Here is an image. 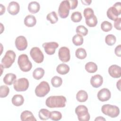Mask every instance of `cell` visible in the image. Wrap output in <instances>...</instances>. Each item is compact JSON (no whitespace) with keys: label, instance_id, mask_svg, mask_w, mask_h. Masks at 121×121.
Instances as JSON below:
<instances>
[{"label":"cell","instance_id":"obj_1","mask_svg":"<svg viewBox=\"0 0 121 121\" xmlns=\"http://www.w3.org/2000/svg\"><path fill=\"white\" fill-rule=\"evenodd\" d=\"M67 99L62 95L51 96L48 97L45 101L47 107L52 108H62L66 106Z\"/></svg>","mask_w":121,"mask_h":121},{"label":"cell","instance_id":"obj_2","mask_svg":"<svg viewBox=\"0 0 121 121\" xmlns=\"http://www.w3.org/2000/svg\"><path fill=\"white\" fill-rule=\"evenodd\" d=\"M17 63L20 69L23 72L30 71L32 67L31 62L29 60L28 56L25 54H22L19 56Z\"/></svg>","mask_w":121,"mask_h":121},{"label":"cell","instance_id":"obj_3","mask_svg":"<svg viewBox=\"0 0 121 121\" xmlns=\"http://www.w3.org/2000/svg\"><path fill=\"white\" fill-rule=\"evenodd\" d=\"M101 111L104 115L111 118H115L120 113V109L118 106L109 104L103 105L101 108Z\"/></svg>","mask_w":121,"mask_h":121},{"label":"cell","instance_id":"obj_4","mask_svg":"<svg viewBox=\"0 0 121 121\" xmlns=\"http://www.w3.org/2000/svg\"><path fill=\"white\" fill-rule=\"evenodd\" d=\"M107 17L112 20H115L121 14V3L116 2L112 7L109 8L107 11Z\"/></svg>","mask_w":121,"mask_h":121},{"label":"cell","instance_id":"obj_5","mask_svg":"<svg viewBox=\"0 0 121 121\" xmlns=\"http://www.w3.org/2000/svg\"><path fill=\"white\" fill-rule=\"evenodd\" d=\"M16 56V53L12 50H8L6 52L1 60V64L4 68L8 69L11 67L15 61Z\"/></svg>","mask_w":121,"mask_h":121},{"label":"cell","instance_id":"obj_6","mask_svg":"<svg viewBox=\"0 0 121 121\" xmlns=\"http://www.w3.org/2000/svg\"><path fill=\"white\" fill-rule=\"evenodd\" d=\"M75 112L80 121H88L90 120V114L87 108L84 105H79L75 109Z\"/></svg>","mask_w":121,"mask_h":121},{"label":"cell","instance_id":"obj_7","mask_svg":"<svg viewBox=\"0 0 121 121\" xmlns=\"http://www.w3.org/2000/svg\"><path fill=\"white\" fill-rule=\"evenodd\" d=\"M50 91V87L48 83L43 81L36 87L35 92L38 97H42L45 96Z\"/></svg>","mask_w":121,"mask_h":121},{"label":"cell","instance_id":"obj_8","mask_svg":"<svg viewBox=\"0 0 121 121\" xmlns=\"http://www.w3.org/2000/svg\"><path fill=\"white\" fill-rule=\"evenodd\" d=\"M13 87L17 92L25 91L29 87V81L25 78H19L14 82Z\"/></svg>","mask_w":121,"mask_h":121},{"label":"cell","instance_id":"obj_9","mask_svg":"<svg viewBox=\"0 0 121 121\" xmlns=\"http://www.w3.org/2000/svg\"><path fill=\"white\" fill-rule=\"evenodd\" d=\"M70 9L69 3L68 0H63L60 3L58 9L59 16L62 18H66L69 14Z\"/></svg>","mask_w":121,"mask_h":121},{"label":"cell","instance_id":"obj_10","mask_svg":"<svg viewBox=\"0 0 121 121\" xmlns=\"http://www.w3.org/2000/svg\"><path fill=\"white\" fill-rule=\"evenodd\" d=\"M30 55L32 59L36 63H42L44 59V55L39 47H34L30 51Z\"/></svg>","mask_w":121,"mask_h":121},{"label":"cell","instance_id":"obj_11","mask_svg":"<svg viewBox=\"0 0 121 121\" xmlns=\"http://www.w3.org/2000/svg\"><path fill=\"white\" fill-rule=\"evenodd\" d=\"M58 56L59 59L63 62H68L70 58L69 49L67 47H61L59 50Z\"/></svg>","mask_w":121,"mask_h":121},{"label":"cell","instance_id":"obj_12","mask_svg":"<svg viewBox=\"0 0 121 121\" xmlns=\"http://www.w3.org/2000/svg\"><path fill=\"white\" fill-rule=\"evenodd\" d=\"M42 45L45 52L48 55L53 54L55 52L56 49L59 47V44L54 42L44 43Z\"/></svg>","mask_w":121,"mask_h":121},{"label":"cell","instance_id":"obj_13","mask_svg":"<svg viewBox=\"0 0 121 121\" xmlns=\"http://www.w3.org/2000/svg\"><path fill=\"white\" fill-rule=\"evenodd\" d=\"M15 46L19 51H24L27 47V42L26 37L20 35L17 36L15 40Z\"/></svg>","mask_w":121,"mask_h":121},{"label":"cell","instance_id":"obj_14","mask_svg":"<svg viewBox=\"0 0 121 121\" xmlns=\"http://www.w3.org/2000/svg\"><path fill=\"white\" fill-rule=\"evenodd\" d=\"M97 96L98 100L101 102L107 101L110 99L111 93L108 89L104 88L99 91Z\"/></svg>","mask_w":121,"mask_h":121},{"label":"cell","instance_id":"obj_15","mask_svg":"<svg viewBox=\"0 0 121 121\" xmlns=\"http://www.w3.org/2000/svg\"><path fill=\"white\" fill-rule=\"evenodd\" d=\"M109 75L113 78H119L121 76V67L117 65H112L108 69Z\"/></svg>","mask_w":121,"mask_h":121},{"label":"cell","instance_id":"obj_16","mask_svg":"<svg viewBox=\"0 0 121 121\" xmlns=\"http://www.w3.org/2000/svg\"><path fill=\"white\" fill-rule=\"evenodd\" d=\"M103 83V78L99 74L92 76L90 79V84L95 88H98L101 86Z\"/></svg>","mask_w":121,"mask_h":121},{"label":"cell","instance_id":"obj_17","mask_svg":"<svg viewBox=\"0 0 121 121\" xmlns=\"http://www.w3.org/2000/svg\"><path fill=\"white\" fill-rule=\"evenodd\" d=\"M19 9L20 6L19 4L14 1L9 2L7 8L8 12L12 15H15L18 14L19 11Z\"/></svg>","mask_w":121,"mask_h":121},{"label":"cell","instance_id":"obj_18","mask_svg":"<svg viewBox=\"0 0 121 121\" xmlns=\"http://www.w3.org/2000/svg\"><path fill=\"white\" fill-rule=\"evenodd\" d=\"M20 119L22 121H36L33 113L27 110L23 111L20 115Z\"/></svg>","mask_w":121,"mask_h":121},{"label":"cell","instance_id":"obj_19","mask_svg":"<svg viewBox=\"0 0 121 121\" xmlns=\"http://www.w3.org/2000/svg\"><path fill=\"white\" fill-rule=\"evenodd\" d=\"M24 24L27 27H33L35 25L36 23V19L35 17L31 15L26 16L24 19Z\"/></svg>","mask_w":121,"mask_h":121},{"label":"cell","instance_id":"obj_20","mask_svg":"<svg viewBox=\"0 0 121 121\" xmlns=\"http://www.w3.org/2000/svg\"><path fill=\"white\" fill-rule=\"evenodd\" d=\"M17 77L15 74L11 73L6 74L3 78L4 83L7 85H11L16 80Z\"/></svg>","mask_w":121,"mask_h":121},{"label":"cell","instance_id":"obj_21","mask_svg":"<svg viewBox=\"0 0 121 121\" xmlns=\"http://www.w3.org/2000/svg\"><path fill=\"white\" fill-rule=\"evenodd\" d=\"M40 9V6L38 2L36 1H32L28 4V9L29 11L32 13L35 14L37 13Z\"/></svg>","mask_w":121,"mask_h":121},{"label":"cell","instance_id":"obj_22","mask_svg":"<svg viewBox=\"0 0 121 121\" xmlns=\"http://www.w3.org/2000/svg\"><path fill=\"white\" fill-rule=\"evenodd\" d=\"M12 103L16 106H20L22 105L24 102L23 96L21 95H15L12 98Z\"/></svg>","mask_w":121,"mask_h":121},{"label":"cell","instance_id":"obj_23","mask_svg":"<svg viewBox=\"0 0 121 121\" xmlns=\"http://www.w3.org/2000/svg\"><path fill=\"white\" fill-rule=\"evenodd\" d=\"M88 98V95L86 91L83 90H79L76 95V99L78 101L82 103L86 102Z\"/></svg>","mask_w":121,"mask_h":121},{"label":"cell","instance_id":"obj_24","mask_svg":"<svg viewBox=\"0 0 121 121\" xmlns=\"http://www.w3.org/2000/svg\"><path fill=\"white\" fill-rule=\"evenodd\" d=\"M57 72L61 75H65L67 74L69 71V66L64 63L59 64L56 68Z\"/></svg>","mask_w":121,"mask_h":121},{"label":"cell","instance_id":"obj_25","mask_svg":"<svg viewBox=\"0 0 121 121\" xmlns=\"http://www.w3.org/2000/svg\"><path fill=\"white\" fill-rule=\"evenodd\" d=\"M44 74V70L42 68H37L33 72V78L39 80L42 78Z\"/></svg>","mask_w":121,"mask_h":121},{"label":"cell","instance_id":"obj_26","mask_svg":"<svg viewBox=\"0 0 121 121\" xmlns=\"http://www.w3.org/2000/svg\"><path fill=\"white\" fill-rule=\"evenodd\" d=\"M85 69L88 73H93L97 71V66L93 62H88L85 65Z\"/></svg>","mask_w":121,"mask_h":121},{"label":"cell","instance_id":"obj_27","mask_svg":"<svg viewBox=\"0 0 121 121\" xmlns=\"http://www.w3.org/2000/svg\"><path fill=\"white\" fill-rule=\"evenodd\" d=\"M50 112L46 109H41L39 112L38 116L39 118L43 121L47 120L49 118Z\"/></svg>","mask_w":121,"mask_h":121},{"label":"cell","instance_id":"obj_28","mask_svg":"<svg viewBox=\"0 0 121 121\" xmlns=\"http://www.w3.org/2000/svg\"><path fill=\"white\" fill-rule=\"evenodd\" d=\"M47 20L49 21L52 24L56 23L58 21V17L55 11H52L48 13L46 17Z\"/></svg>","mask_w":121,"mask_h":121},{"label":"cell","instance_id":"obj_29","mask_svg":"<svg viewBox=\"0 0 121 121\" xmlns=\"http://www.w3.org/2000/svg\"><path fill=\"white\" fill-rule=\"evenodd\" d=\"M85 20L86 25L89 27H95L97 24V19L95 15L87 19H85Z\"/></svg>","mask_w":121,"mask_h":121},{"label":"cell","instance_id":"obj_30","mask_svg":"<svg viewBox=\"0 0 121 121\" xmlns=\"http://www.w3.org/2000/svg\"><path fill=\"white\" fill-rule=\"evenodd\" d=\"M76 57L79 59H84L86 57V52L85 49L79 48L77 49L75 52Z\"/></svg>","mask_w":121,"mask_h":121},{"label":"cell","instance_id":"obj_31","mask_svg":"<svg viewBox=\"0 0 121 121\" xmlns=\"http://www.w3.org/2000/svg\"><path fill=\"white\" fill-rule=\"evenodd\" d=\"M49 118L52 120L58 121L61 119L62 118V114L59 111H54L50 112Z\"/></svg>","mask_w":121,"mask_h":121},{"label":"cell","instance_id":"obj_32","mask_svg":"<svg viewBox=\"0 0 121 121\" xmlns=\"http://www.w3.org/2000/svg\"><path fill=\"white\" fill-rule=\"evenodd\" d=\"M51 83L53 87H58L62 85V79L60 77L54 76L51 79Z\"/></svg>","mask_w":121,"mask_h":121},{"label":"cell","instance_id":"obj_33","mask_svg":"<svg viewBox=\"0 0 121 121\" xmlns=\"http://www.w3.org/2000/svg\"><path fill=\"white\" fill-rule=\"evenodd\" d=\"M116 38L113 35H108L105 38V43L109 46H112L114 44L116 43Z\"/></svg>","mask_w":121,"mask_h":121},{"label":"cell","instance_id":"obj_34","mask_svg":"<svg viewBox=\"0 0 121 121\" xmlns=\"http://www.w3.org/2000/svg\"><path fill=\"white\" fill-rule=\"evenodd\" d=\"M83 38L79 35H76L72 37V42L76 46H80L83 43Z\"/></svg>","mask_w":121,"mask_h":121},{"label":"cell","instance_id":"obj_35","mask_svg":"<svg viewBox=\"0 0 121 121\" xmlns=\"http://www.w3.org/2000/svg\"><path fill=\"white\" fill-rule=\"evenodd\" d=\"M112 24L107 21H104L101 24V28L104 32H109L112 30Z\"/></svg>","mask_w":121,"mask_h":121},{"label":"cell","instance_id":"obj_36","mask_svg":"<svg viewBox=\"0 0 121 121\" xmlns=\"http://www.w3.org/2000/svg\"><path fill=\"white\" fill-rule=\"evenodd\" d=\"M71 19L74 22H79L82 18L81 13L78 11H76L72 13L71 15Z\"/></svg>","mask_w":121,"mask_h":121},{"label":"cell","instance_id":"obj_37","mask_svg":"<svg viewBox=\"0 0 121 121\" xmlns=\"http://www.w3.org/2000/svg\"><path fill=\"white\" fill-rule=\"evenodd\" d=\"M76 30L77 33L81 36H86L88 33L87 29L85 26L82 25L78 26Z\"/></svg>","mask_w":121,"mask_h":121},{"label":"cell","instance_id":"obj_38","mask_svg":"<svg viewBox=\"0 0 121 121\" xmlns=\"http://www.w3.org/2000/svg\"><path fill=\"white\" fill-rule=\"evenodd\" d=\"M9 89L7 86H1L0 87V97L3 98L6 97L9 94Z\"/></svg>","mask_w":121,"mask_h":121},{"label":"cell","instance_id":"obj_39","mask_svg":"<svg viewBox=\"0 0 121 121\" xmlns=\"http://www.w3.org/2000/svg\"><path fill=\"white\" fill-rule=\"evenodd\" d=\"M84 16L85 17V19H87L92 16L94 15V10L90 8H86L84 10Z\"/></svg>","mask_w":121,"mask_h":121},{"label":"cell","instance_id":"obj_40","mask_svg":"<svg viewBox=\"0 0 121 121\" xmlns=\"http://www.w3.org/2000/svg\"><path fill=\"white\" fill-rule=\"evenodd\" d=\"M121 17H118L117 19H116L114 20V27L118 30H120L121 28Z\"/></svg>","mask_w":121,"mask_h":121},{"label":"cell","instance_id":"obj_41","mask_svg":"<svg viewBox=\"0 0 121 121\" xmlns=\"http://www.w3.org/2000/svg\"><path fill=\"white\" fill-rule=\"evenodd\" d=\"M69 3L70 9H74L76 8L78 4V1L77 0H68Z\"/></svg>","mask_w":121,"mask_h":121},{"label":"cell","instance_id":"obj_42","mask_svg":"<svg viewBox=\"0 0 121 121\" xmlns=\"http://www.w3.org/2000/svg\"><path fill=\"white\" fill-rule=\"evenodd\" d=\"M121 45L119 44L116 47V48H115L114 50V52L115 53V54L118 56V57H121Z\"/></svg>","mask_w":121,"mask_h":121},{"label":"cell","instance_id":"obj_43","mask_svg":"<svg viewBox=\"0 0 121 121\" xmlns=\"http://www.w3.org/2000/svg\"><path fill=\"white\" fill-rule=\"evenodd\" d=\"M81 2L83 3V4L84 5H89L91 2H92V0H81Z\"/></svg>","mask_w":121,"mask_h":121},{"label":"cell","instance_id":"obj_44","mask_svg":"<svg viewBox=\"0 0 121 121\" xmlns=\"http://www.w3.org/2000/svg\"><path fill=\"white\" fill-rule=\"evenodd\" d=\"M0 15H2L3 13H5V6H3L2 4H0Z\"/></svg>","mask_w":121,"mask_h":121},{"label":"cell","instance_id":"obj_45","mask_svg":"<svg viewBox=\"0 0 121 121\" xmlns=\"http://www.w3.org/2000/svg\"><path fill=\"white\" fill-rule=\"evenodd\" d=\"M95 121H105V119H104L103 117L99 116L96 117L95 119Z\"/></svg>","mask_w":121,"mask_h":121},{"label":"cell","instance_id":"obj_46","mask_svg":"<svg viewBox=\"0 0 121 121\" xmlns=\"http://www.w3.org/2000/svg\"><path fill=\"white\" fill-rule=\"evenodd\" d=\"M117 87L118 88L119 90H120V80H119L117 82Z\"/></svg>","mask_w":121,"mask_h":121}]
</instances>
